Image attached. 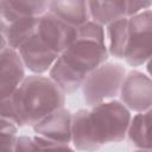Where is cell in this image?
I'll return each instance as SVG.
<instances>
[{"instance_id":"cell-1","label":"cell","mask_w":152,"mask_h":152,"mask_svg":"<svg viewBox=\"0 0 152 152\" xmlns=\"http://www.w3.org/2000/svg\"><path fill=\"white\" fill-rule=\"evenodd\" d=\"M131 112L120 101H107L72 114L71 142L78 151L93 152L126 138Z\"/></svg>"},{"instance_id":"cell-2","label":"cell","mask_w":152,"mask_h":152,"mask_svg":"<svg viewBox=\"0 0 152 152\" xmlns=\"http://www.w3.org/2000/svg\"><path fill=\"white\" fill-rule=\"evenodd\" d=\"M108 56L104 42L76 34L49 70V77L64 94L75 93L91 71L107 62Z\"/></svg>"},{"instance_id":"cell-3","label":"cell","mask_w":152,"mask_h":152,"mask_svg":"<svg viewBox=\"0 0 152 152\" xmlns=\"http://www.w3.org/2000/svg\"><path fill=\"white\" fill-rule=\"evenodd\" d=\"M15 113V125L34 126L51 113L63 108L65 94L48 76H25L11 95Z\"/></svg>"},{"instance_id":"cell-4","label":"cell","mask_w":152,"mask_h":152,"mask_svg":"<svg viewBox=\"0 0 152 152\" xmlns=\"http://www.w3.org/2000/svg\"><path fill=\"white\" fill-rule=\"evenodd\" d=\"M125 76L126 70L121 64L103 63L91 71L82 83L81 89L84 102L89 107H93L112 101L119 95Z\"/></svg>"},{"instance_id":"cell-5","label":"cell","mask_w":152,"mask_h":152,"mask_svg":"<svg viewBox=\"0 0 152 152\" xmlns=\"http://www.w3.org/2000/svg\"><path fill=\"white\" fill-rule=\"evenodd\" d=\"M152 11L145 10L127 18V42L122 58L132 66H140L151 58Z\"/></svg>"},{"instance_id":"cell-6","label":"cell","mask_w":152,"mask_h":152,"mask_svg":"<svg viewBox=\"0 0 152 152\" xmlns=\"http://www.w3.org/2000/svg\"><path fill=\"white\" fill-rule=\"evenodd\" d=\"M39 18L21 15L10 5L8 0H0V34L5 38L7 46L13 50H18L33 34Z\"/></svg>"},{"instance_id":"cell-7","label":"cell","mask_w":152,"mask_h":152,"mask_svg":"<svg viewBox=\"0 0 152 152\" xmlns=\"http://www.w3.org/2000/svg\"><path fill=\"white\" fill-rule=\"evenodd\" d=\"M121 103L137 113L151 110L152 104V83L150 76L133 70L125 76L120 88Z\"/></svg>"},{"instance_id":"cell-8","label":"cell","mask_w":152,"mask_h":152,"mask_svg":"<svg viewBox=\"0 0 152 152\" xmlns=\"http://www.w3.org/2000/svg\"><path fill=\"white\" fill-rule=\"evenodd\" d=\"M36 33L58 55H61L76 38V28L50 12H46L39 18Z\"/></svg>"},{"instance_id":"cell-9","label":"cell","mask_w":152,"mask_h":152,"mask_svg":"<svg viewBox=\"0 0 152 152\" xmlns=\"http://www.w3.org/2000/svg\"><path fill=\"white\" fill-rule=\"evenodd\" d=\"M17 51L24 66L33 72V75H43L49 72L59 56L39 38L36 31L21 44Z\"/></svg>"},{"instance_id":"cell-10","label":"cell","mask_w":152,"mask_h":152,"mask_svg":"<svg viewBox=\"0 0 152 152\" xmlns=\"http://www.w3.org/2000/svg\"><path fill=\"white\" fill-rule=\"evenodd\" d=\"M25 78V66L17 50L0 51V100L12 95Z\"/></svg>"},{"instance_id":"cell-11","label":"cell","mask_w":152,"mask_h":152,"mask_svg":"<svg viewBox=\"0 0 152 152\" xmlns=\"http://www.w3.org/2000/svg\"><path fill=\"white\" fill-rule=\"evenodd\" d=\"M71 124L72 114L63 107L34 125L33 131L39 137L69 145L71 142Z\"/></svg>"},{"instance_id":"cell-12","label":"cell","mask_w":152,"mask_h":152,"mask_svg":"<svg viewBox=\"0 0 152 152\" xmlns=\"http://www.w3.org/2000/svg\"><path fill=\"white\" fill-rule=\"evenodd\" d=\"M48 12L56 15L72 27H78L90 20L88 1L66 0V1H49Z\"/></svg>"},{"instance_id":"cell-13","label":"cell","mask_w":152,"mask_h":152,"mask_svg":"<svg viewBox=\"0 0 152 152\" xmlns=\"http://www.w3.org/2000/svg\"><path fill=\"white\" fill-rule=\"evenodd\" d=\"M90 20L107 26L126 17V1H88Z\"/></svg>"},{"instance_id":"cell-14","label":"cell","mask_w":152,"mask_h":152,"mask_svg":"<svg viewBox=\"0 0 152 152\" xmlns=\"http://www.w3.org/2000/svg\"><path fill=\"white\" fill-rule=\"evenodd\" d=\"M150 124L151 110L137 113L133 118H131L126 135L128 137L131 142L139 150H151Z\"/></svg>"},{"instance_id":"cell-15","label":"cell","mask_w":152,"mask_h":152,"mask_svg":"<svg viewBox=\"0 0 152 152\" xmlns=\"http://www.w3.org/2000/svg\"><path fill=\"white\" fill-rule=\"evenodd\" d=\"M104 37L108 43L106 44L108 55L115 58H122L127 42V18L119 19L107 25Z\"/></svg>"},{"instance_id":"cell-16","label":"cell","mask_w":152,"mask_h":152,"mask_svg":"<svg viewBox=\"0 0 152 152\" xmlns=\"http://www.w3.org/2000/svg\"><path fill=\"white\" fill-rule=\"evenodd\" d=\"M32 140L36 152H75L74 148H71L66 144L56 142L39 135L32 137Z\"/></svg>"},{"instance_id":"cell-17","label":"cell","mask_w":152,"mask_h":152,"mask_svg":"<svg viewBox=\"0 0 152 152\" xmlns=\"http://www.w3.org/2000/svg\"><path fill=\"white\" fill-rule=\"evenodd\" d=\"M152 6L151 1H126V17H133L145 10H150Z\"/></svg>"},{"instance_id":"cell-18","label":"cell","mask_w":152,"mask_h":152,"mask_svg":"<svg viewBox=\"0 0 152 152\" xmlns=\"http://www.w3.org/2000/svg\"><path fill=\"white\" fill-rule=\"evenodd\" d=\"M14 152H36L31 137H17Z\"/></svg>"},{"instance_id":"cell-19","label":"cell","mask_w":152,"mask_h":152,"mask_svg":"<svg viewBox=\"0 0 152 152\" xmlns=\"http://www.w3.org/2000/svg\"><path fill=\"white\" fill-rule=\"evenodd\" d=\"M17 132L18 127L13 122L0 118V138L6 135H17Z\"/></svg>"},{"instance_id":"cell-20","label":"cell","mask_w":152,"mask_h":152,"mask_svg":"<svg viewBox=\"0 0 152 152\" xmlns=\"http://www.w3.org/2000/svg\"><path fill=\"white\" fill-rule=\"evenodd\" d=\"M5 48H7V43H6L5 38L0 34V51H1V50H4Z\"/></svg>"},{"instance_id":"cell-21","label":"cell","mask_w":152,"mask_h":152,"mask_svg":"<svg viewBox=\"0 0 152 152\" xmlns=\"http://www.w3.org/2000/svg\"><path fill=\"white\" fill-rule=\"evenodd\" d=\"M135 152H151V150H138Z\"/></svg>"}]
</instances>
